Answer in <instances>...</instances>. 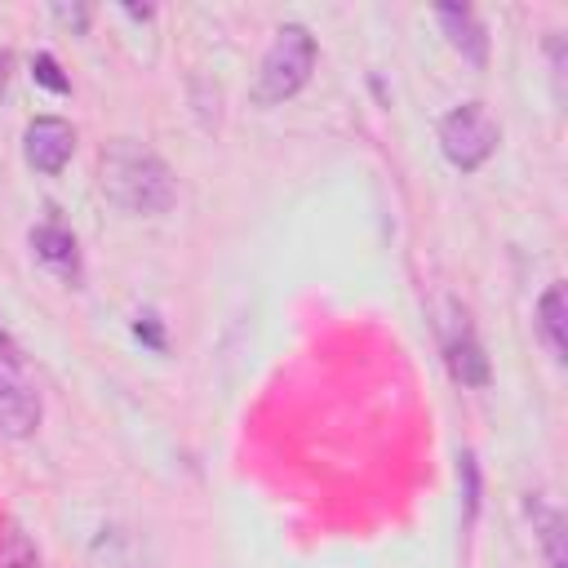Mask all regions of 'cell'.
Returning a JSON list of instances; mask_svg holds the SVG:
<instances>
[{
	"label": "cell",
	"instance_id": "obj_12",
	"mask_svg": "<svg viewBox=\"0 0 568 568\" xmlns=\"http://www.w3.org/2000/svg\"><path fill=\"white\" fill-rule=\"evenodd\" d=\"M31 75H36V84H44L49 93H67V89H71V80L62 75V67H58L53 53H36V58H31Z\"/></svg>",
	"mask_w": 568,
	"mask_h": 568
},
{
	"label": "cell",
	"instance_id": "obj_2",
	"mask_svg": "<svg viewBox=\"0 0 568 568\" xmlns=\"http://www.w3.org/2000/svg\"><path fill=\"white\" fill-rule=\"evenodd\" d=\"M315 71V36L302 22H284L275 31V40L262 53V71H257V102H284L293 98Z\"/></svg>",
	"mask_w": 568,
	"mask_h": 568
},
{
	"label": "cell",
	"instance_id": "obj_13",
	"mask_svg": "<svg viewBox=\"0 0 568 568\" xmlns=\"http://www.w3.org/2000/svg\"><path fill=\"white\" fill-rule=\"evenodd\" d=\"M133 333H138V337H146L155 351H164V333H160V324H155V315H151V311H146V315H138Z\"/></svg>",
	"mask_w": 568,
	"mask_h": 568
},
{
	"label": "cell",
	"instance_id": "obj_14",
	"mask_svg": "<svg viewBox=\"0 0 568 568\" xmlns=\"http://www.w3.org/2000/svg\"><path fill=\"white\" fill-rule=\"evenodd\" d=\"M0 351H4V359H9V364H22V351L13 346V337H9L4 328H0Z\"/></svg>",
	"mask_w": 568,
	"mask_h": 568
},
{
	"label": "cell",
	"instance_id": "obj_9",
	"mask_svg": "<svg viewBox=\"0 0 568 568\" xmlns=\"http://www.w3.org/2000/svg\"><path fill=\"white\" fill-rule=\"evenodd\" d=\"M537 333H541L550 359L564 364L568 359V293H564L559 280L537 297Z\"/></svg>",
	"mask_w": 568,
	"mask_h": 568
},
{
	"label": "cell",
	"instance_id": "obj_16",
	"mask_svg": "<svg viewBox=\"0 0 568 568\" xmlns=\"http://www.w3.org/2000/svg\"><path fill=\"white\" fill-rule=\"evenodd\" d=\"M4 80H9V58L0 53V89H4Z\"/></svg>",
	"mask_w": 568,
	"mask_h": 568
},
{
	"label": "cell",
	"instance_id": "obj_3",
	"mask_svg": "<svg viewBox=\"0 0 568 568\" xmlns=\"http://www.w3.org/2000/svg\"><path fill=\"white\" fill-rule=\"evenodd\" d=\"M497 138H501V129L484 102H462L439 120V151L462 173L479 169L497 151Z\"/></svg>",
	"mask_w": 568,
	"mask_h": 568
},
{
	"label": "cell",
	"instance_id": "obj_1",
	"mask_svg": "<svg viewBox=\"0 0 568 568\" xmlns=\"http://www.w3.org/2000/svg\"><path fill=\"white\" fill-rule=\"evenodd\" d=\"M98 178H102V195L111 204H120L124 213H164L178 200V178L173 169L142 142L120 138L102 151L98 160Z\"/></svg>",
	"mask_w": 568,
	"mask_h": 568
},
{
	"label": "cell",
	"instance_id": "obj_15",
	"mask_svg": "<svg viewBox=\"0 0 568 568\" xmlns=\"http://www.w3.org/2000/svg\"><path fill=\"white\" fill-rule=\"evenodd\" d=\"M58 18H62V22H75V27H84V9H67V4H62V9H58Z\"/></svg>",
	"mask_w": 568,
	"mask_h": 568
},
{
	"label": "cell",
	"instance_id": "obj_4",
	"mask_svg": "<svg viewBox=\"0 0 568 568\" xmlns=\"http://www.w3.org/2000/svg\"><path fill=\"white\" fill-rule=\"evenodd\" d=\"M71 151H75V129L67 120H58V115H36L27 124V133H22V155L40 173H62Z\"/></svg>",
	"mask_w": 568,
	"mask_h": 568
},
{
	"label": "cell",
	"instance_id": "obj_10",
	"mask_svg": "<svg viewBox=\"0 0 568 568\" xmlns=\"http://www.w3.org/2000/svg\"><path fill=\"white\" fill-rule=\"evenodd\" d=\"M31 248H36V257H40L49 271H58V275H67V280L80 275V248H75V235H71V231H62V226H53V222L31 226Z\"/></svg>",
	"mask_w": 568,
	"mask_h": 568
},
{
	"label": "cell",
	"instance_id": "obj_7",
	"mask_svg": "<svg viewBox=\"0 0 568 568\" xmlns=\"http://www.w3.org/2000/svg\"><path fill=\"white\" fill-rule=\"evenodd\" d=\"M36 426H40V399L0 368V430L13 439H27L36 435Z\"/></svg>",
	"mask_w": 568,
	"mask_h": 568
},
{
	"label": "cell",
	"instance_id": "obj_11",
	"mask_svg": "<svg viewBox=\"0 0 568 568\" xmlns=\"http://www.w3.org/2000/svg\"><path fill=\"white\" fill-rule=\"evenodd\" d=\"M0 568H44L22 528H4L0 532Z\"/></svg>",
	"mask_w": 568,
	"mask_h": 568
},
{
	"label": "cell",
	"instance_id": "obj_8",
	"mask_svg": "<svg viewBox=\"0 0 568 568\" xmlns=\"http://www.w3.org/2000/svg\"><path fill=\"white\" fill-rule=\"evenodd\" d=\"M444 346H448L453 377H457L462 386H484V382H488V359H484V351H479V342H475L466 315H453V328H448V342H444Z\"/></svg>",
	"mask_w": 568,
	"mask_h": 568
},
{
	"label": "cell",
	"instance_id": "obj_5",
	"mask_svg": "<svg viewBox=\"0 0 568 568\" xmlns=\"http://www.w3.org/2000/svg\"><path fill=\"white\" fill-rule=\"evenodd\" d=\"M524 510H528L532 532H537V541H541L546 568H568V519H564V510L550 506L546 493H528Z\"/></svg>",
	"mask_w": 568,
	"mask_h": 568
},
{
	"label": "cell",
	"instance_id": "obj_6",
	"mask_svg": "<svg viewBox=\"0 0 568 568\" xmlns=\"http://www.w3.org/2000/svg\"><path fill=\"white\" fill-rule=\"evenodd\" d=\"M435 18H439L448 44H453L470 67H484V62H488V36H484V22L475 18V9H466V4H439Z\"/></svg>",
	"mask_w": 568,
	"mask_h": 568
}]
</instances>
